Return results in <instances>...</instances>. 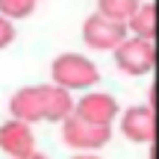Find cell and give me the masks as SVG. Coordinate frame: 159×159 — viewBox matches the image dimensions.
I'll return each mask as SVG.
<instances>
[{
  "instance_id": "cell-10",
  "label": "cell",
  "mask_w": 159,
  "mask_h": 159,
  "mask_svg": "<svg viewBox=\"0 0 159 159\" xmlns=\"http://www.w3.org/2000/svg\"><path fill=\"white\" fill-rule=\"evenodd\" d=\"M127 27H130V35H139V39L153 41L156 39V27H159L156 3H142V6H139V12L127 21Z\"/></svg>"
},
{
  "instance_id": "cell-14",
  "label": "cell",
  "mask_w": 159,
  "mask_h": 159,
  "mask_svg": "<svg viewBox=\"0 0 159 159\" xmlns=\"http://www.w3.org/2000/svg\"><path fill=\"white\" fill-rule=\"evenodd\" d=\"M21 159H50V156H44L41 150H33V153H27V156H21Z\"/></svg>"
},
{
  "instance_id": "cell-7",
  "label": "cell",
  "mask_w": 159,
  "mask_h": 159,
  "mask_svg": "<svg viewBox=\"0 0 159 159\" xmlns=\"http://www.w3.org/2000/svg\"><path fill=\"white\" fill-rule=\"evenodd\" d=\"M0 150L12 159H21L27 153L35 150V136H33V127L27 121H18L9 118L0 124Z\"/></svg>"
},
{
  "instance_id": "cell-1",
  "label": "cell",
  "mask_w": 159,
  "mask_h": 159,
  "mask_svg": "<svg viewBox=\"0 0 159 159\" xmlns=\"http://www.w3.org/2000/svg\"><path fill=\"white\" fill-rule=\"evenodd\" d=\"M50 80L68 91H89L100 83V71L83 53H59L50 65Z\"/></svg>"
},
{
  "instance_id": "cell-4",
  "label": "cell",
  "mask_w": 159,
  "mask_h": 159,
  "mask_svg": "<svg viewBox=\"0 0 159 159\" xmlns=\"http://www.w3.org/2000/svg\"><path fill=\"white\" fill-rule=\"evenodd\" d=\"M112 139V127H100V124H89L80 115H71L62 124V142L68 148L80 150V153H94V150L106 148Z\"/></svg>"
},
{
  "instance_id": "cell-13",
  "label": "cell",
  "mask_w": 159,
  "mask_h": 159,
  "mask_svg": "<svg viewBox=\"0 0 159 159\" xmlns=\"http://www.w3.org/2000/svg\"><path fill=\"white\" fill-rule=\"evenodd\" d=\"M12 41H15V24H12V18L0 15V50H6Z\"/></svg>"
},
{
  "instance_id": "cell-15",
  "label": "cell",
  "mask_w": 159,
  "mask_h": 159,
  "mask_svg": "<svg viewBox=\"0 0 159 159\" xmlns=\"http://www.w3.org/2000/svg\"><path fill=\"white\" fill-rule=\"evenodd\" d=\"M74 159H100V156H94V153H77Z\"/></svg>"
},
{
  "instance_id": "cell-11",
  "label": "cell",
  "mask_w": 159,
  "mask_h": 159,
  "mask_svg": "<svg viewBox=\"0 0 159 159\" xmlns=\"http://www.w3.org/2000/svg\"><path fill=\"white\" fill-rule=\"evenodd\" d=\"M139 6H142V0H97V12L112 18V21H121V24L130 21L139 12Z\"/></svg>"
},
{
  "instance_id": "cell-12",
  "label": "cell",
  "mask_w": 159,
  "mask_h": 159,
  "mask_svg": "<svg viewBox=\"0 0 159 159\" xmlns=\"http://www.w3.org/2000/svg\"><path fill=\"white\" fill-rule=\"evenodd\" d=\"M35 3L39 0H0V15L21 21V18H30L35 12Z\"/></svg>"
},
{
  "instance_id": "cell-6",
  "label": "cell",
  "mask_w": 159,
  "mask_h": 159,
  "mask_svg": "<svg viewBox=\"0 0 159 159\" xmlns=\"http://www.w3.org/2000/svg\"><path fill=\"white\" fill-rule=\"evenodd\" d=\"M9 115L18 121H27V124H35V121L47 118L44 85H24V89H18L9 97Z\"/></svg>"
},
{
  "instance_id": "cell-3",
  "label": "cell",
  "mask_w": 159,
  "mask_h": 159,
  "mask_svg": "<svg viewBox=\"0 0 159 159\" xmlns=\"http://www.w3.org/2000/svg\"><path fill=\"white\" fill-rule=\"evenodd\" d=\"M115 65L130 77H144L153 71L156 65V47L153 41L139 39V35H127L115 50Z\"/></svg>"
},
{
  "instance_id": "cell-9",
  "label": "cell",
  "mask_w": 159,
  "mask_h": 159,
  "mask_svg": "<svg viewBox=\"0 0 159 159\" xmlns=\"http://www.w3.org/2000/svg\"><path fill=\"white\" fill-rule=\"evenodd\" d=\"M44 109H47V118H44V121L65 124V121L74 115L77 100L71 97L68 89H62V85H56V83H47V85H44Z\"/></svg>"
},
{
  "instance_id": "cell-5",
  "label": "cell",
  "mask_w": 159,
  "mask_h": 159,
  "mask_svg": "<svg viewBox=\"0 0 159 159\" xmlns=\"http://www.w3.org/2000/svg\"><path fill=\"white\" fill-rule=\"evenodd\" d=\"M118 100L106 91H85L83 97L77 100L74 115H80L89 124H100V127H112V121L118 118Z\"/></svg>"
},
{
  "instance_id": "cell-2",
  "label": "cell",
  "mask_w": 159,
  "mask_h": 159,
  "mask_svg": "<svg viewBox=\"0 0 159 159\" xmlns=\"http://www.w3.org/2000/svg\"><path fill=\"white\" fill-rule=\"evenodd\" d=\"M83 41L91 47V50H118V44L130 35V27L121 21H112V18L100 15V12H94V15H89L83 21Z\"/></svg>"
},
{
  "instance_id": "cell-8",
  "label": "cell",
  "mask_w": 159,
  "mask_h": 159,
  "mask_svg": "<svg viewBox=\"0 0 159 159\" xmlns=\"http://www.w3.org/2000/svg\"><path fill=\"white\" fill-rule=\"evenodd\" d=\"M121 133L136 144H148L156 136V115L150 106H130L121 115Z\"/></svg>"
}]
</instances>
